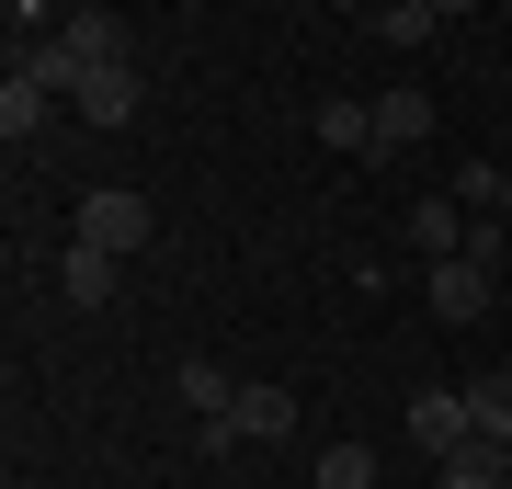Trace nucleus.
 Listing matches in <instances>:
<instances>
[{"label":"nucleus","mask_w":512,"mask_h":489,"mask_svg":"<svg viewBox=\"0 0 512 489\" xmlns=\"http://www.w3.org/2000/svg\"><path fill=\"white\" fill-rule=\"evenodd\" d=\"M501 217H512V171H501Z\"/></svg>","instance_id":"obj_17"},{"label":"nucleus","mask_w":512,"mask_h":489,"mask_svg":"<svg viewBox=\"0 0 512 489\" xmlns=\"http://www.w3.org/2000/svg\"><path fill=\"white\" fill-rule=\"evenodd\" d=\"M433 12H444V23H456V12H478V0H433Z\"/></svg>","instance_id":"obj_16"},{"label":"nucleus","mask_w":512,"mask_h":489,"mask_svg":"<svg viewBox=\"0 0 512 489\" xmlns=\"http://www.w3.org/2000/svg\"><path fill=\"white\" fill-rule=\"evenodd\" d=\"M421 137H433V91L387 80V91H376V160H387V148H421Z\"/></svg>","instance_id":"obj_5"},{"label":"nucleus","mask_w":512,"mask_h":489,"mask_svg":"<svg viewBox=\"0 0 512 489\" xmlns=\"http://www.w3.org/2000/svg\"><path fill=\"white\" fill-rule=\"evenodd\" d=\"M399 433H410V444H421V455H433V467H444V455H456V444H478V421H467V387H421Z\"/></svg>","instance_id":"obj_4"},{"label":"nucleus","mask_w":512,"mask_h":489,"mask_svg":"<svg viewBox=\"0 0 512 489\" xmlns=\"http://www.w3.org/2000/svg\"><path fill=\"white\" fill-rule=\"evenodd\" d=\"M410 251H433V262L467 251V205H456V194H421V205H410Z\"/></svg>","instance_id":"obj_7"},{"label":"nucleus","mask_w":512,"mask_h":489,"mask_svg":"<svg viewBox=\"0 0 512 489\" xmlns=\"http://www.w3.org/2000/svg\"><path fill=\"white\" fill-rule=\"evenodd\" d=\"M490 308H501V251H444L433 262V319L467 330V319H490Z\"/></svg>","instance_id":"obj_1"},{"label":"nucleus","mask_w":512,"mask_h":489,"mask_svg":"<svg viewBox=\"0 0 512 489\" xmlns=\"http://www.w3.org/2000/svg\"><path fill=\"white\" fill-rule=\"evenodd\" d=\"M80 239L92 251H148V194H126V182H103V194H80Z\"/></svg>","instance_id":"obj_3"},{"label":"nucleus","mask_w":512,"mask_h":489,"mask_svg":"<svg viewBox=\"0 0 512 489\" xmlns=\"http://www.w3.org/2000/svg\"><path fill=\"white\" fill-rule=\"evenodd\" d=\"M501 478H512V444H501Z\"/></svg>","instance_id":"obj_18"},{"label":"nucleus","mask_w":512,"mask_h":489,"mask_svg":"<svg viewBox=\"0 0 512 489\" xmlns=\"http://www.w3.org/2000/svg\"><path fill=\"white\" fill-rule=\"evenodd\" d=\"M57 296H69V308H103V296H114V251L69 239V251H57Z\"/></svg>","instance_id":"obj_6"},{"label":"nucleus","mask_w":512,"mask_h":489,"mask_svg":"<svg viewBox=\"0 0 512 489\" xmlns=\"http://www.w3.org/2000/svg\"><path fill=\"white\" fill-rule=\"evenodd\" d=\"M319 489H376V444H319Z\"/></svg>","instance_id":"obj_11"},{"label":"nucleus","mask_w":512,"mask_h":489,"mask_svg":"<svg viewBox=\"0 0 512 489\" xmlns=\"http://www.w3.org/2000/svg\"><path fill=\"white\" fill-rule=\"evenodd\" d=\"M433 23H444L433 0H387V46H433Z\"/></svg>","instance_id":"obj_14"},{"label":"nucleus","mask_w":512,"mask_h":489,"mask_svg":"<svg viewBox=\"0 0 512 489\" xmlns=\"http://www.w3.org/2000/svg\"><path fill=\"white\" fill-rule=\"evenodd\" d=\"M467 421L478 444H512V376H467Z\"/></svg>","instance_id":"obj_10"},{"label":"nucleus","mask_w":512,"mask_h":489,"mask_svg":"<svg viewBox=\"0 0 512 489\" xmlns=\"http://www.w3.org/2000/svg\"><path fill=\"white\" fill-rule=\"evenodd\" d=\"M46 103H57V91H46L35 69H12V80H0V137H12V148H23V137H35V126H46Z\"/></svg>","instance_id":"obj_8"},{"label":"nucleus","mask_w":512,"mask_h":489,"mask_svg":"<svg viewBox=\"0 0 512 489\" xmlns=\"http://www.w3.org/2000/svg\"><path fill=\"white\" fill-rule=\"evenodd\" d=\"M183 399H194V410H205V421H217V410H228V399H239V387H228V364H183Z\"/></svg>","instance_id":"obj_15"},{"label":"nucleus","mask_w":512,"mask_h":489,"mask_svg":"<svg viewBox=\"0 0 512 489\" xmlns=\"http://www.w3.org/2000/svg\"><path fill=\"white\" fill-rule=\"evenodd\" d=\"M501 171H512V160H467V171H456V205H478V217H501Z\"/></svg>","instance_id":"obj_13"},{"label":"nucleus","mask_w":512,"mask_h":489,"mask_svg":"<svg viewBox=\"0 0 512 489\" xmlns=\"http://www.w3.org/2000/svg\"><path fill=\"white\" fill-rule=\"evenodd\" d=\"M444 489H512L501 478V444H456V455H444Z\"/></svg>","instance_id":"obj_12"},{"label":"nucleus","mask_w":512,"mask_h":489,"mask_svg":"<svg viewBox=\"0 0 512 489\" xmlns=\"http://www.w3.org/2000/svg\"><path fill=\"white\" fill-rule=\"evenodd\" d=\"M274 433H296V387H239V399L217 410V421H205V444H274Z\"/></svg>","instance_id":"obj_2"},{"label":"nucleus","mask_w":512,"mask_h":489,"mask_svg":"<svg viewBox=\"0 0 512 489\" xmlns=\"http://www.w3.org/2000/svg\"><path fill=\"white\" fill-rule=\"evenodd\" d=\"M319 148H376V103L330 91V103H319Z\"/></svg>","instance_id":"obj_9"}]
</instances>
